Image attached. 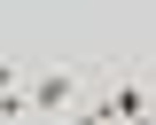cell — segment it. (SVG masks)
Here are the masks:
<instances>
[{"mask_svg":"<svg viewBox=\"0 0 156 125\" xmlns=\"http://www.w3.org/2000/svg\"><path fill=\"white\" fill-rule=\"evenodd\" d=\"M23 94H31V125H62L86 102V78H78V62H47V70L23 78Z\"/></svg>","mask_w":156,"mask_h":125,"instance_id":"obj_1","label":"cell"},{"mask_svg":"<svg viewBox=\"0 0 156 125\" xmlns=\"http://www.w3.org/2000/svg\"><path fill=\"white\" fill-rule=\"evenodd\" d=\"M101 102L117 109V125H148V117H156V86L140 78V70H117V78H109V94H101Z\"/></svg>","mask_w":156,"mask_h":125,"instance_id":"obj_2","label":"cell"}]
</instances>
